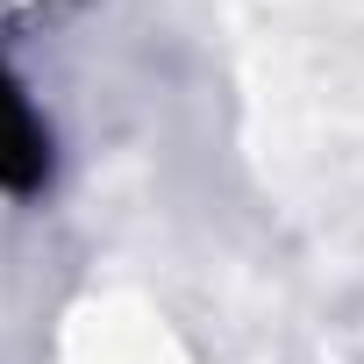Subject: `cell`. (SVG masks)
I'll use <instances>...</instances> for the list:
<instances>
[{"mask_svg": "<svg viewBox=\"0 0 364 364\" xmlns=\"http://www.w3.org/2000/svg\"><path fill=\"white\" fill-rule=\"evenodd\" d=\"M50 186V122L36 114L29 86L0 65V193L36 200Z\"/></svg>", "mask_w": 364, "mask_h": 364, "instance_id": "1", "label": "cell"}]
</instances>
